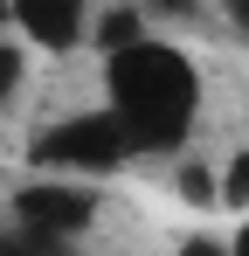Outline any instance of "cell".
Wrapping results in <instances>:
<instances>
[{"instance_id": "obj_1", "label": "cell", "mask_w": 249, "mask_h": 256, "mask_svg": "<svg viewBox=\"0 0 249 256\" xmlns=\"http://www.w3.org/2000/svg\"><path fill=\"white\" fill-rule=\"evenodd\" d=\"M97 62H104V104L138 138V152L146 160L187 152V138L201 125V97H208L201 62L166 35H146V42L118 48V56H97Z\"/></svg>"}, {"instance_id": "obj_6", "label": "cell", "mask_w": 249, "mask_h": 256, "mask_svg": "<svg viewBox=\"0 0 249 256\" xmlns=\"http://www.w3.org/2000/svg\"><path fill=\"white\" fill-rule=\"evenodd\" d=\"M28 70H35V48L21 42L14 28H0V111L28 90Z\"/></svg>"}, {"instance_id": "obj_9", "label": "cell", "mask_w": 249, "mask_h": 256, "mask_svg": "<svg viewBox=\"0 0 249 256\" xmlns=\"http://www.w3.org/2000/svg\"><path fill=\"white\" fill-rule=\"evenodd\" d=\"M222 208L228 214L249 208V152H228V160H222Z\"/></svg>"}, {"instance_id": "obj_12", "label": "cell", "mask_w": 249, "mask_h": 256, "mask_svg": "<svg viewBox=\"0 0 249 256\" xmlns=\"http://www.w3.org/2000/svg\"><path fill=\"white\" fill-rule=\"evenodd\" d=\"M228 250H236V256H249V214H242V228L228 236Z\"/></svg>"}, {"instance_id": "obj_11", "label": "cell", "mask_w": 249, "mask_h": 256, "mask_svg": "<svg viewBox=\"0 0 249 256\" xmlns=\"http://www.w3.org/2000/svg\"><path fill=\"white\" fill-rule=\"evenodd\" d=\"M173 256H236V250H228V236H187Z\"/></svg>"}, {"instance_id": "obj_8", "label": "cell", "mask_w": 249, "mask_h": 256, "mask_svg": "<svg viewBox=\"0 0 249 256\" xmlns=\"http://www.w3.org/2000/svg\"><path fill=\"white\" fill-rule=\"evenodd\" d=\"M173 187H180V201H194V208H222V173H208L201 160H187V166L173 173Z\"/></svg>"}, {"instance_id": "obj_3", "label": "cell", "mask_w": 249, "mask_h": 256, "mask_svg": "<svg viewBox=\"0 0 249 256\" xmlns=\"http://www.w3.org/2000/svg\"><path fill=\"white\" fill-rule=\"evenodd\" d=\"M14 228L48 236V242H83L97 228V180H70V173H35L14 187Z\"/></svg>"}, {"instance_id": "obj_2", "label": "cell", "mask_w": 249, "mask_h": 256, "mask_svg": "<svg viewBox=\"0 0 249 256\" xmlns=\"http://www.w3.org/2000/svg\"><path fill=\"white\" fill-rule=\"evenodd\" d=\"M132 160H146L138 152V138L118 125V111L97 97L90 111H70V118H56V125H42L35 138H28V166L35 173H70V180H111V173H124Z\"/></svg>"}, {"instance_id": "obj_13", "label": "cell", "mask_w": 249, "mask_h": 256, "mask_svg": "<svg viewBox=\"0 0 249 256\" xmlns=\"http://www.w3.org/2000/svg\"><path fill=\"white\" fill-rule=\"evenodd\" d=\"M0 28H14V0H0Z\"/></svg>"}, {"instance_id": "obj_10", "label": "cell", "mask_w": 249, "mask_h": 256, "mask_svg": "<svg viewBox=\"0 0 249 256\" xmlns=\"http://www.w3.org/2000/svg\"><path fill=\"white\" fill-rule=\"evenodd\" d=\"M214 21H222V28L249 48V0H214Z\"/></svg>"}, {"instance_id": "obj_5", "label": "cell", "mask_w": 249, "mask_h": 256, "mask_svg": "<svg viewBox=\"0 0 249 256\" xmlns=\"http://www.w3.org/2000/svg\"><path fill=\"white\" fill-rule=\"evenodd\" d=\"M146 35H160V28L146 21V7H138V0H104V7H97V21H90V48H97V56H118V48L146 42Z\"/></svg>"}, {"instance_id": "obj_4", "label": "cell", "mask_w": 249, "mask_h": 256, "mask_svg": "<svg viewBox=\"0 0 249 256\" xmlns=\"http://www.w3.org/2000/svg\"><path fill=\"white\" fill-rule=\"evenodd\" d=\"M97 0H14V35L35 56H76L90 48Z\"/></svg>"}, {"instance_id": "obj_7", "label": "cell", "mask_w": 249, "mask_h": 256, "mask_svg": "<svg viewBox=\"0 0 249 256\" xmlns=\"http://www.w3.org/2000/svg\"><path fill=\"white\" fill-rule=\"evenodd\" d=\"M146 7V21L160 28V35H180V28H201L208 14H214V0H138Z\"/></svg>"}]
</instances>
